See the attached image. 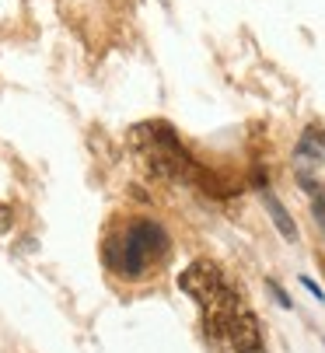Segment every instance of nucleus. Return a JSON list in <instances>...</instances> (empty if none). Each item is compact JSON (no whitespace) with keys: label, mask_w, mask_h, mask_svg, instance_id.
<instances>
[{"label":"nucleus","mask_w":325,"mask_h":353,"mask_svg":"<svg viewBox=\"0 0 325 353\" xmlns=\"http://www.w3.org/2000/svg\"><path fill=\"white\" fill-rule=\"evenodd\" d=\"M8 228H11V207L0 203V231H8Z\"/></svg>","instance_id":"1a4fd4ad"},{"label":"nucleus","mask_w":325,"mask_h":353,"mask_svg":"<svg viewBox=\"0 0 325 353\" xmlns=\"http://www.w3.org/2000/svg\"><path fill=\"white\" fill-rule=\"evenodd\" d=\"M165 256H168V234L150 217H133L123 228V234L105 241V263L126 280H140Z\"/></svg>","instance_id":"f03ea898"},{"label":"nucleus","mask_w":325,"mask_h":353,"mask_svg":"<svg viewBox=\"0 0 325 353\" xmlns=\"http://www.w3.org/2000/svg\"><path fill=\"white\" fill-rule=\"evenodd\" d=\"M130 137H133V147L147 158L150 172L165 175V179H175V182H196L199 179L196 161L186 154V147L179 143L172 126H165V123H144Z\"/></svg>","instance_id":"7ed1b4c3"},{"label":"nucleus","mask_w":325,"mask_h":353,"mask_svg":"<svg viewBox=\"0 0 325 353\" xmlns=\"http://www.w3.org/2000/svg\"><path fill=\"white\" fill-rule=\"evenodd\" d=\"M179 287L199 305L206 336L217 339V343H224L231 322L245 312V308H242V297H238V290L231 287V280L224 276V270L217 266V263H210V259H196V263L179 276Z\"/></svg>","instance_id":"f257e3e1"},{"label":"nucleus","mask_w":325,"mask_h":353,"mask_svg":"<svg viewBox=\"0 0 325 353\" xmlns=\"http://www.w3.org/2000/svg\"><path fill=\"white\" fill-rule=\"evenodd\" d=\"M325 165V130L318 126H308L297 140V150H294V172H297V182L304 189H311V196L318 192L315 182H311V172Z\"/></svg>","instance_id":"20e7f679"},{"label":"nucleus","mask_w":325,"mask_h":353,"mask_svg":"<svg viewBox=\"0 0 325 353\" xmlns=\"http://www.w3.org/2000/svg\"><path fill=\"white\" fill-rule=\"evenodd\" d=\"M301 283H304V287H308V290H311V294H315L318 301H325V294H322V287H318L315 280H308V276H301Z\"/></svg>","instance_id":"9d476101"},{"label":"nucleus","mask_w":325,"mask_h":353,"mask_svg":"<svg viewBox=\"0 0 325 353\" xmlns=\"http://www.w3.org/2000/svg\"><path fill=\"white\" fill-rule=\"evenodd\" d=\"M269 290H273L277 294V301H280V308H290V297H287V290L277 283V280H269Z\"/></svg>","instance_id":"6e6552de"},{"label":"nucleus","mask_w":325,"mask_h":353,"mask_svg":"<svg viewBox=\"0 0 325 353\" xmlns=\"http://www.w3.org/2000/svg\"><path fill=\"white\" fill-rule=\"evenodd\" d=\"M311 214H315V221L325 228V189L315 192V199H311Z\"/></svg>","instance_id":"0eeeda50"},{"label":"nucleus","mask_w":325,"mask_h":353,"mask_svg":"<svg viewBox=\"0 0 325 353\" xmlns=\"http://www.w3.org/2000/svg\"><path fill=\"white\" fill-rule=\"evenodd\" d=\"M262 203H266V210H269V221L277 224V231H280V238L284 241H297V224L290 221V214H287V207L280 203V199L273 196V189H266L262 192Z\"/></svg>","instance_id":"423d86ee"},{"label":"nucleus","mask_w":325,"mask_h":353,"mask_svg":"<svg viewBox=\"0 0 325 353\" xmlns=\"http://www.w3.org/2000/svg\"><path fill=\"white\" fill-rule=\"evenodd\" d=\"M224 343H231V350H235V353H262L259 319L245 308V312L231 322V329H228V339H224Z\"/></svg>","instance_id":"39448f33"}]
</instances>
